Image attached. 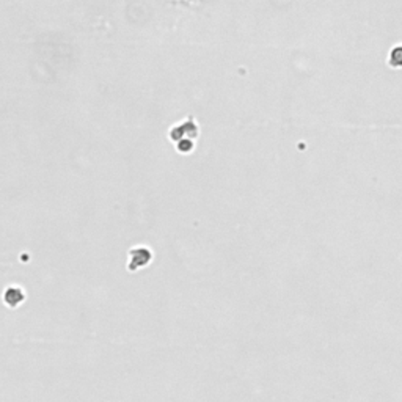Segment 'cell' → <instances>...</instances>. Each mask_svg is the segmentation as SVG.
I'll use <instances>...</instances> for the list:
<instances>
[{
    "instance_id": "1",
    "label": "cell",
    "mask_w": 402,
    "mask_h": 402,
    "mask_svg": "<svg viewBox=\"0 0 402 402\" xmlns=\"http://www.w3.org/2000/svg\"><path fill=\"white\" fill-rule=\"evenodd\" d=\"M129 256H131V260H129V270H138L141 267H146L151 260H153V253L149 248H145V247H137V248H132L129 252Z\"/></svg>"
},
{
    "instance_id": "2",
    "label": "cell",
    "mask_w": 402,
    "mask_h": 402,
    "mask_svg": "<svg viewBox=\"0 0 402 402\" xmlns=\"http://www.w3.org/2000/svg\"><path fill=\"white\" fill-rule=\"evenodd\" d=\"M25 298V294L21 288H16V286H11L8 288L5 292H4V302L5 305L11 307V308H16L19 307Z\"/></svg>"
},
{
    "instance_id": "3",
    "label": "cell",
    "mask_w": 402,
    "mask_h": 402,
    "mask_svg": "<svg viewBox=\"0 0 402 402\" xmlns=\"http://www.w3.org/2000/svg\"><path fill=\"white\" fill-rule=\"evenodd\" d=\"M390 62L393 66H402V47L393 49V52L390 55Z\"/></svg>"
}]
</instances>
